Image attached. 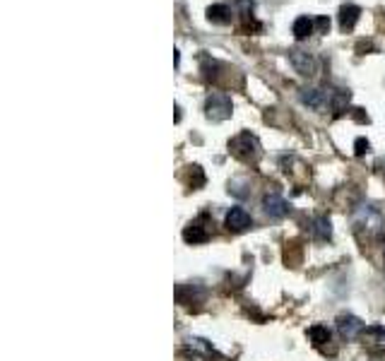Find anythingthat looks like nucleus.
<instances>
[{"label":"nucleus","mask_w":385,"mask_h":361,"mask_svg":"<svg viewBox=\"0 0 385 361\" xmlns=\"http://www.w3.org/2000/svg\"><path fill=\"white\" fill-rule=\"evenodd\" d=\"M352 222L357 226V231H362L366 236H378L385 229V217L374 203H362L354 207Z\"/></svg>","instance_id":"f257e3e1"},{"label":"nucleus","mask_w":385,"mask_h":361,"mask_svg":"<svg viewBox=\"0 0 385 361\" xmlns=\"http://www.w3.org/2000/svg\"><path fill=\"white\" fill-rule=\"evenodd\" d=\"M229 150H231V155L243 159V162H255V159L260 157V140L255 138L253 133L243 130L229 143Z\"/></svg>","instance_id":"f03ea898"},{"label":"nucleus","mask_w":385,"mask_h":361,"mask_svg":"<svg viewBox=\"0 0 385 361\" xmlns=\"http://www.w3.org/2000/svg\"><path fill=\"white\" fill-rule=\"evenodd\" d=\"M231 111H234L231 99L227 94H222V91H212V94L205 99V116H207V121H212V123H222V121H227Z\"/></svg>","instance_id":"7ed1b4c3"},{"label":"nucleus","mask_w":385,"mask_h":361,"mask_svg":"<svg viewBox=\"0 0 385 361\" xmlns=\"http://www.w3.org/2000/svg\"><path fill=\"white\" fill-rule=\"evenodd\" d=\"M335 326H337V333H340V338L342 340H359L364 335V321L359 316H354V313H340L337 316V321H335Z\"/></svg>","instance_id":"20e7f679"},{"label":"nucleus","mask_w":385,"mask_h":361,"mask_svg":"<svg viewBox=\"0 0 385 361\" xmlns=\"http://www.w3.org/2000/svg\"><path fill=\"white\" fill-rule=\"evenodd\" d=\"M212 222H210V217L207 215H200V217H195L191 224L183 229V238H186L188 243H205L207 238H210V234H212Z\"/></svg>","instance_id":"39448f33"},{"label":"nucleus","mask_w":385,"mask_h":361,"mask_svg":"<svg viewBox=\"0 0 385 361\" xmlns=\"http://www.w3.org/2000/svg\"><path fill=\"white\" fill-rule=\"evenodd\" d=\"M289 60H291V65H294V70L303 77H313L318 72V58L313 53L303 51V48H291Z\"/></svg>","instance_id":"423d86ee"},{"label":"nucleus","mask_w":385,"mask_h":361,"mask_svg":"<svg viewBox=\"0 0 385 361\" xmlns=\"http://www.w3.org/2000/svg\"><path fill=\"white\" fill-rule=\"evenodd\" d=\"M224 224H227L229 231H234V234H241V231H248L250 226H253V217L248 215L243 207H231L227 212V219H224Z\"/></svg>","instance_id":"0eeeda50"},{"label":"nucleus","mask_w":385,"mask_h":361,"mask_svg":"<svg viewBox=\"0 0 385 361\" xmlns=\"http://www.w3.org/2000/svg\"><path fill=\"white\" fill-rule=\"evenodd\" d=\"M262 210L272 219H282L289 215V203L279 193H265L262 195Z\"/></svg>","instance_id":"6e6552de"},{"label":"nucleus","mask_w":385,"mask_h":361,"mask_svg":"<svg viewBox=\"0 0 385 361\" xmlns=\"http://www.w3.org/2000/svg\"><path fill=\"white\" fill-rule=\"evenodd\" d=\"M298 101H301L303 106L313 109V111H323V109L328 106V94L318 87H303L298 89Z\"/></svg>","instance_id":"1a4fd4ad"},{"label":"nucleus","mask_w":385,"mask_h":361,"mask_svg":"<svg viewBox=\"0 0 385 361\" xmlns=\"http://www.w3.org/2000/svg\"><path fill=\"white\" fill-rule=\"evenodd\" d=\"M186 354L195 361H205L210 357H215V347L210 345L207 340H200V338H191L186 342Z\"/></svg>","instance_id":"9d476101"},{"label":"nucleus","mask_w":385,"mask_h":361,"mask_svg":"<svg viewBox=\"0 0 385 361\" xmlns=\"http://www.w3.org/2000/svg\"><path fill=\"white\" fill-rule=\"evenodd\" d=\"M176 299H179L181 304H200L205 299V289L203 284H179L176 287Z\"/></svg>","instance_id":"9b49d317"},{"label":"nucleus","mask_w":385,"mask_h":361,"mask_svg":"<svg viewBox=\"0 0 385 361\" xmlns=\"http://www.w3.org/2000/svg\"><path fill=\"white\" fill-rule=\"evenodd\" d=\"M364 345L374 352H385V328L383 326H369L362 335Z\"/></svg>","instance_id":"f8f14e48"},{"label":"nucleus","mask_w":385,"mask_h":361,"mask_svg":"<svg viewBox=\"0 0 385 361\" xmlns=\"http://www.w3.org/2000/svg\"><path fill=\"white\" fill-rule=\"evenodd\" d=\"M359 15H362V8H359V5H352V3L342 5V8H340V27H342V32H352L354 24L359 22Z\"/></svg>","instance_id":"ddd939ff"},{"label":"nucleus","mask_w":385,"mask_h":361,"mask_svg":"<svg viewBox=\"0 0 385 361\" xmlns=\"http://www.w3.org/2000/svg\"><path fill=\"white\" fill-rule=\"evenodd\" d=\"M311 234H313L316 241H330L333 238V222L328 217H316L313 224H311Z\"/></svg>","instance_id":"4468645a"},{"label":"nucleus","mask_w":385,"mask_h":361,"mask_svg":"<svg viewBox=\"0 0 385 361\" xmlns=\"http://www.w3.org/2000/svg\"><path fill=\"white\" fill-rule=\"evenodd\" d=\"M350 99H352V94L347 89H335V91H330V96H328V106L333 109L335 113H345L347 106H350Z\"/></svg>","instance_id":"2eb2a0df"},{"label":"nucleus","mask_w":385,"mask_h":361,"mask_svg":"<svg viewBox=\"0 0 385 361\" xmlns=\"http://www.w3.org/2000/svg\"><path fill=\"white\" fill-rule=\"evenodd\" d=\"M207 20H210L212 24H229L231 22V8L224 3L210 5V8H207Z\"/></svg>","instance_id":"dca6fc26"},{"label":"nucleus","mask_w":385,"mask_h":361,"mask_svg":"<svg viewBox=\"0 0 385 361\" xmlns=\"http://www.w3.org/2000/svg\"><path fill=\"white\" fill-rule=\"evenodd\" d=\"M291 29H294V36H296V39H306V36L313 34L316 22L311 20V17L303 15V17H296V20H294V27H291Z\"/></svg>","instance_id":"f3484780"},{"label":"nucleus","mask_w":385,"mask_h":361,"mask_svg":"<svg viewBox=\"0 0 385 361\" xmlns=\"http://www.w3.org/2000/svg\"><path fill=\"white\" fill-rule=\"evenodd\" d=\"M308 338L313 340L316 347H323V345H328L333 335H330V328H328V326H311V328H308Z\"/></svg>","instance_id":"a211bd4d"},{"label":"nucleus","mask_w":385,"mask_h":361,"mask_svg":"<svg viewBox=\"0 0 385 361\" xmlns=\"http://www.w3.org/2000/svg\"><path fill=\"white\" fill-rule=\"evenodd\" d=\"M316 27L320 29V32H328V29H330V20H328V17H318V20H316Z\"/></svg>","instance_id":"6ab92c4d"},{"label":"nucleus","mask_w":385,"mask_h":361,"mask_svg":"<svg viewBox=\"0 0 385 361\" xmlns=\"http://www.w3.org/2000/svg\"><path fill=\"white\" fill-rule=\"evenodd\" d=\"M364 152H369V143H366L364 138L357 140V155H364Z\"/></svg>","instance_id":"aec40b11"},{"label":"nucleus","mask_w":385,"mask_h":361,"mask_svg":"<svg viewBox=\"0 0 385 361\" xmlns=\"http://www.w3.org/2000/svg\"><path fill=\"white\" fill-rule=\"evenodd\" d=\"M174 63H176V68L181 65V56H179V51H174Z\"/></svg>","instance_id":"412c9836"},{"label":"nucleus","mask_w":385,"mask_h":361,"mask_svg":"<svg viewBox=\"0 0 385 361\" xmlns=\"http://www.w3.org/2000/svg\"><path fill=\"white\" fill-rule=\"evenodd\" d=\"M383 262H385V243H383Z\"/></svg>","instance_id":"4be33fe9"}]
</instances>
